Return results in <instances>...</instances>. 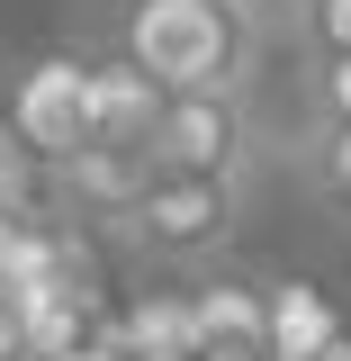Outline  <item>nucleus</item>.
<instances>
[{"instance_id":"nucleus-1","label":"nucleus","mask_w":351,"mask_h":361,"mask_svg":"<svg viewBox=\"0 0 351 361\" xmlns=\"http://www.w3.org/2000/svg\"><path fill=\"white\" fill-rule=\"evenodd\" d=\"M262 18L234 0H117L108 45L127 54L153 90H253L262 73Z\"/></svg>"},{"instance_id":"nucleus-2","label":"nucleus","mask_w":351,"mask_h":361,"mask_svg":"<svg viewBox=\"0 0 351 361\" xmlns=\"http://www.w3.org/2000/svg\"><path fill=\"white\" fill-rule=\"evenodd\" d=\"M253 99L243 90H162V109H153V127H144V163L153 172H180V180H234L253 172Z\"/></svg>"},{"instance_id":"nucleus-3","label":"nucleus","mask_w":351,"mask_h":361,"mask_svg":"<svg viewBox=\"0 0 351 361\" xmlns=\"http://www.w3.org/2000/svg\"><path fill=\"white\" fill-rule=\"evenodd\" d=\"M0 127L18 135V154H27L37 172L72 163V154L90 145V54H72V45H45V54H27V63L9 73Z\"/></svg>"},{"instance_id":"nucleus-4","label":"nucleus","mask_w":351,"mask_h":361,"mask_svg":"<svg viewBox=\"0 0 351 361\" xmlns=\"http://www.w3.org/2000/svg\"><path fill=\"white\" fill-rule=\"evenodd\" d=\"M234 199H243L234 180H180V172H153L117 226L135 235V253H153V262H217L225 235H234Z\"/></svg>"},{"instance_id":"nucleus-5","label":"nucleus","mask_w":351,"mask_h":361,"mask_svg":"<svg viewBox=\"0 0 351 361\" xmlns=\"http://www.w3.org/2000/svg\"><path fill=\"white\" fill-rule=\"evenodd\" d=\"M351 316L324 280H262V353L253 361H324Z\"/></svg>"},{"instance_id":"nucleus-6","label":"nucleus","mask_w":351,"mask_h":361,"mask_svg":"<svg viewBox=\"0 0 351 361\" xmlns=\"http://www.w3.org/2000/svg\"><path fill=\"white\" fill-rule=\"evenodd\" d=\"M189 325H198V353L253 361L262 353V280L253 271H198L189 280Z\"/></svg>"},{"instance_id":"nucleus-7","label":"nucleus","mask_w":351,"mask_h":361,"mask_svg":"<svg viewBox=\"0 0 351 361\" xmlns=\"http://www.w3.org/2000/svg\"><path fill=\"white\" fill-rule=\"evenodd\" d=\"M153 109H162V90L144 82L117 45H99L90 54V145H144Z\"/></svg>"},{"instance_id":"nucleus-8","label":"nucleus","mask_w":351,"mask_h":361,"mask_svg":"<svg viewBox=\"0 0 351 361\" xmlns=\"http://www.w3.org/2000/svg\"><path fill=\"white\" fill-rule=\"evenodd\" d=\"M54 180L82 199L90 217H127V208H135V190L153 180V163H144L135 145H82L72 163H54Z\"/></svg>"},{"instance_id":"nucleus-9","label":"nucleus","mask_w":351,"mask_h":361,"mask_svg":"<svg viewBox=\"0 0 351 361\" xmlns=\"http://www.w3.org/2000/svg\"><path fill=\"white\" fill-rule=\"evenodd\" d=\"M108 334L127 361H198V325H189V289H144L127 316H108Z\"/></svg>"},{"instance_id":"nucleus-10","label":"nucleus","mask_w":351,"mask_h":361,"mask_svg":"<svg viewBox=\"0 0 351 361\" xmlns=\"http://www.w3.org/2000/svg\"><path fill=\"white\" fill-rule=\"evenodd\" d=\"M298 163H307V190H315V199L351 217V127H307Z\"/></svg>"},{"instance_id":"nucleus-11","label":"nucleus","mask_w":351,"mask_h":361,"mask_svg":"<svg viewBox=\"0 0 351 361\" xmlns=\"http://www.w3.org/2000/svg\"><path fill=\"white\" fill-rule=\"evenodd\" d=\"M307 127H351V54H307Z\"/></svg>"},{"instance_id":"nucleus-12","label":"nucleus","mask_w":351,"mask_h":361,"mask_svg":"<svg viewBox=\"0 0 351 361\" xmlns=\"http://www.w3.org/2000/svg\"><path fill=\"white\" fill-rule=\"evenodd\" d=\"M298 45L307 54H351V0H298Z\"/></svg>"},{"instance_id":"nucleus-13","label":"nucleus","mask_w":351,"mask_h":361,"mask_svg":"<svg viewBox=\"0 0 351 361\" xmlns=\"http://www.w3.org/2000/svg\"><path fill=\"white\" fill-rule=\"evenodd\" d=\"M72 361H127V343L108 334V316H99V325H90V334H82V353H72Z\"/></svg>"},{"instance_id":"nucleus-14","label":"nucleus","mask_w":351,"mask_h":361,"mask_svg":"<svg viewBox=\"0 0 351 361\" xmlns=\"http://www.w3.org/2000/svg\"><path fill=\"white\" fill-rule=\"evenodd\" d=\"M234 9H243V18H262V27H279V18H288L298 0H234Z\"/></svg>"},{"instance_id":"nucleus-15","label":"nucleus","mask_w":351,"mask_h":361,"mask_svg":"<svg viewBox=\"0 0 351 361\" xmlns=\"http://www.w3.org/2000/svg\"><path fill=\"white\" fill-rule=\"evenodd\" d=\"M324 361H351V325H343V334H333V353H324Z\"/></svg>"},{"instance_id":"nucleus-16","label":"nucleus","mask_w":351,"mask_h":361,"mask_svg":"<svg viewBox=\"0 0 351 361\" xmlns=\"http://www.w3.org/2000/svg\"><path fill=\"white\" fill-rule=\"evenodd\" d=\"M198 361H217V353H198Z\"/></svg>"},{"instance_id":"nucleus-17","label":"nucleus","mask_w":351,"mask_h":361,"mask_svg":"<svg viewBox=\"0 0 351 361\" xmlns=\"http://www.w3.org/2000/svg\"><path fill=\"white\" fill-rule=\"evenodd\" d=\"M63 361H72V353H63Z\"/></svg>"}]
</instances>
